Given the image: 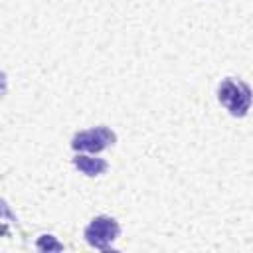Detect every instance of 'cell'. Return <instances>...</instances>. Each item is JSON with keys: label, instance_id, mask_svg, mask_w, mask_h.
I'll list each match as a JSON object with an SVG mask.
<instances>
[{"label": "cell", "instance_id": "cell-1", "mask_svg": "<svg viewBox=\"0 0 253 253\" xmlns=\"http://www.w3.org/2000/svg\"><path fill=\"white\" fill-rule=\"evenodd\" d=\"M217 99L233 117H245L251 107L253 93L245 81L225 77L217 87Z\"/></svg>", "mask_w": 253, "mask_h": 253}, {"label": "cell", "instance_id": "cell-2", "mask_svg": "<svg viewBox=\"0 0 253 253\" xmlns=\"http://www.w3.org/2000/svg\"><path fill=\"white\" fill-rule=\"evenodd\" d=\"M119 233H121V225L117 223L115 217H109V215H97L85 227L87 243L97 249H103V251H107L111 247V243L119 237Z\"/></svg>", "mask_w": 253, "mask_h": 253}, {"label": "cell", "instance_id": "cell-3", "mask_svg": "<svg viewBox=\"0 0 253 253\" xmlns=\"http://www.w3.org/2000/svg\"><path fill=\"white\" fill-rule=\"evenodd\" d=\"M117 136L111 128L107 126H95L89 130H81L71 138V148L79 152H101L107 146L115 144Z\"/></svg>", "mask_w": 253, "mask_h": 253}, {"label": "cell", "instance_id": "cell-4", "mask_svg": "<svg viewBox=\"0 0 253 253\" xmlns=\"http://www.w3.org/2000/svg\"><path fill=\"white\" fill-rule=\"evenodd\" d=\"M73 164H75V168H77L79 172H83L85 176H99V174H103V172L109 168L107 160L95 158V156H87V154H77V156L73 158Z\"/></svg>", "mask_w": 253, "mask_h": 253}, {"label": "cell", "instance_id": "cell-5", "mask_svg": "<svg viewBox=\"0 0 253 253\" xmlns=\"http://www.w3.org/2000/svg\"><path fill=\"white\" fill-rule=\"evenodd\" d=\"M63 245H59L57 241H53L51 235H42L38 239V249H61Z\"/></svg>", "mask_w": 253, "mask_h": 253}]
</instances>
